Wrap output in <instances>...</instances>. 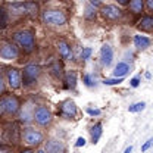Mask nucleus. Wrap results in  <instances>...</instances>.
Listing matches in <instances>:
<instances>
[{"label": "nucleus", "mask_w": 153, "mask_h": 153, "mask_svg": "<svg viewBox=\"0 0 153 153\" xmlns=\"http://www.w3.org/2000/svg\"><path fill=\"white\" fill-rule=\"evenodd\" d=\"M13 40L24 53H33L36 50V34L33 30H19L13 33Z\"/></svg>", "instance_id": "nucleus-1"}, {"label": "nucleus", "mask_w": 153, "mask_h": 153, "mask_svg": "<svg viewBox=\"0 0 153 153\" xmlns=\"http://www.w3.org/2000/svg\"><path fill=\"white\" fill-rule=\"evenodd\" d=\"M21 111V100L15 94H6L0 97V116L13 118Z\"/></svg>", "instance_id": "nucleus-2"}, {"label": "nucleus", "mask_w": 153, "mask_h": 153, "mask_svg": "<svg viewBox=\"0 0 153 153\" xmlns=\"http://www.w3.org/2000/svg\"><path fill=\"white\" fill-rule=\"evenodd\" d=\"M40 6L37 1H21V3H12L9 4V13L16 16H31L36 18L38 15Z\"/></svg>", "instance_id": "nucleus-3"}, {"label": "nucleus", "mask_w": 153, "mask_h": 153, "mask_svg": "<svg viewBox=\"0 0 153 153\" xmlns=\"http://www.w3.org/2000/svg\"><path fill=\"white\" fill-rule=\"evenodd\" d=\"M41 19L46 25H50V27H62L66 24L68 16L63 10L60 9H46L43 13H41Z\"/></svg>", "instance_id": "nucleus-4"}, {"label": "nucleus", "mask_w": 153, "mask_h": 153, "mask_svg": "<svg viewBox=\"0 0 153 153\" xmlns=\"http://www.w3.org/2000/svg\"><path fill=\"white\" fill-rule=\"evenodd\" d=\"M40 75H41V68L38 65L30 63V65L24 66V69H22V85L24 87L33 85Z\"/></svg>", "instance_id": "nucleus-5"}, {"label": "nucleus", "mask_w": 153, "mask_h": 153, "mask_svg": "<svg viewBox=\"0 0 153 153\" xmlns=\"http://www.w3.org/2000/svg\"><path fill=\"white\" fill-rule=\"evenodd\" d=\"M33 119L36 121V124H38L40 127H49L52 124L53 115H52L49 108H46V106H37V108H34V116H33Z\"/></svg>", "instance_id": "nucleus-6"}, {"label": "nucleus", "mask_w": 153, "mask_h": 153, "mask_svg": "<svg viewBox=\"0 0 153 153\" xmlns=\"http://www.w3.org/2000/svg\"><path fill=\"white\" fill-rule=\"evenodd\" d=\"M59 116L66 118V119H72L75 118L78 114V108H76L75 102L72 99H65L63 102L59 103V111H57Z\"/></svg>", "instance_id": "nucleus-7"}, {"label": "nucleus", "mask_w": 153, "mask_h": 153, "mask_svg": "<svg viewBox=\"0 0 153 153\" xmlns=\"http://www.w3.org/2000/svg\"><path fill=\"white\" fill-rule=\"evenodd\" d=\"M100 15L103 16L105 21H109V22H116L122 18L124 12L116 6V4H105L100 7Z\"/></svg>", "instance_id": "nucleus-8"}, {"label": "nucleus", "mask_w": 153, "mask_h": 153, "mask_svg": "<svg viewBox=\"0 0 153 153\" xmlns=\"http://www.w3.org/2000/svg\"><path fill=\"white\" fill-rule=\"evenodd\" d=\"M0 57L4 60H15L19 57V47L15 43L3 41L0 44Z\"/></svg>", "instance_id": "nucleus-9"}, {"label": "nucleus", "mask_w": 153, "mask_h": 153, "mask_svg": "<svg viewBox=\"0 0 153 153\" xmlns=\"http://www.w3.org/2000/svg\"><path fill=\"white\" fill-rule=\"evenodd\" d=\"M22 140L28 146H40L41 141L44 140V135L36 128H25L22 133Z\"/></svg>", "instance_id": "nucleus-10"}, {"label": "nucleus", "mask_w": 153, "mask_h": 153, "mask_svg": "<svg viewBox=\"0 0 153 153\" xmlns=\"http://www.w3.org/2000/svg\"><path fill=\"white\" fill-rule=\"evenodd\" d=\"M6 82L12 90H19L22 87V72L18 68H7L6 69Z\"/></svg>", "instance_id": "nucleus-11"}, {"label": "nucleus", "mask_w": 153, "mask_h": 153, "mask_svg": "<svg viewBox=\"0 0 153 153\" xmlns=\"http://www.w3.org/2000/svg\"><path fill=\"white\" fill-rule=\"evenodd\" d=\"M137 28L141 31V33H147V34H152L153 33V15H144L138 19L137 22Z\"/></svg>", "instance_id": "nucleus-12"}, {"label": "nucleus", "mask_w": 153, "mask_h": 153, "mask_svg": "<svg viewBox=\"0 0 153 153\" xmlns=\"http://www.w3.org/2000/svg\"><path fill=\"white\" fill-rule=\"evenodd\" d=\"M57 52H59V56L62 57L63 60L72 59V47L65 40H59V43H57Z\"/></svg>", "instance_id": "nucleus-13"}, {"label": "nucleus", "mask_w": 153, "mask_h": 153, "mask_svg": "<svg viewBox=\"0 0 153 153\" xmlns=\"http://www.w3.org/2000/svg\"><path fill=\"white\" fill-rule=\"evenodd\" d=\"M100 59H102V63L109 66L114 60V50L109 44H103L102 49H100Z\"/></svg>", "instance_id": "nucleus-14"}, {"label": "nucleus", "mask_w": 153, "mask_h": 153, "mask_svg": "<svg viewBox=\"0 0 153 153\" xmlns=\"http://www.w3.org/2000/svg\"><path fill=\"white\" fill-rule=\"evenodd\" d=\"M44 150H46V153H63L65 152V146L59 140H47L46 146H44Z\"/></svg>", "instance_id": "nucleus-15"}, {"label": "nucleus", "mask_w": 153, "mask_h": 153, "mask_svg": "<svg viewBox=\"0 0 153 153\" xmlns=\"http://www.w3.org/2000/svg\"><path fill=\"white\" fill-rule=\"evenodd\" d=\"M150 44H152V40L149 37L141 36V34L134 36V46H135V49H138V50H146L147 47H150Z\"/></svg>", "instance_id": "nucleus-16"}, {"label": "nucleus", "mask_w": 153, "mask_h": 153, "mask_svg": "<svg viewBox=\"0 0 153 153\" xmlns=\"http://www.w3.org/2000/svg\"><path fill=\"white\" fill-rule=\"evenodd\" d=\"M128 7H130V10L133 12L134 15H141L144 12L146 3H144V0H130Z\"/></svg>", "instance_id": "nucleus-17"}, {"label": "nucleus", "mask_w": 153, "mask_h": 153, "mask_svg": "<svg viewBox=\"0 0 153 153\" xmlns=\"http://www.w3.org/2000/svg\"><path fill=\"white\" fill-rule=\"evenodd\" d=\"M128 72H130V65L125 63V62H119L114 69V75L116 78H124Z\"/></svg>", "instance_id": "nucleus-18"}, {"label": "nucleus", "mask_w": 153, "mask_h": 153, "mask_svg": "<svg viewBox=\"0 0 153 153\" xmlns=\"http://www.w3.org/2000/svg\"><path fill=\"white\" fill-rule=\"evenodd\" d=\"M76 87V72L75 71H69L65 75V88L66 90H74Z\"/></svg>", "instance_id": "nucleus-19"}, {"label": "nucleus", "mask_w": 153, "mask_h": 153, "mask_svg": "<svg viewBox=\"0 0 153 153\" xmlns=\"http://www.w3.org/2000/svg\"><path fill=\"white\" fill-rule=\"evenodd\" d=\"M103 125H102V122H96L94 125L90 128V133H91V143L96 144L99 140H100V137H102V133H103Z\"/></svg>", "instance_id": "nucleus-20"}, {"label": "nucleus", "mask_w": 153, "mask_h": 153, "mask_svg": "<svg viewBox=\"0 0 153 153\" xmlns=\"http://www.w3.org/2000/svg\"><path fill=\"white\" fill-rule=\"evenodd\" d=\"M9 25V10L4 6H0V30L7 28Z\"/></svg>", "instance_id": "nucleus-21"}, {"label": "nucleus", "mask_w": 153, "mask_h": 153, "mask_svg": "<svg viewBox=\"0 0 153 153\" xmlns=\"http://www.w3.org/2000/svg\"><path fill=\"white\" fill-rule=\"evenodd\" d=\"M50 72H52V75L55 76V78H62L63 76V71H62V65L57 62V60H55L53 62V65L50 66Z\"/></svg>", "instance_id": "nucleus-22"}, {"label": "nucleus", "mask_w": 153, "mask_h": 153, "mask_svg": "<svg viewBox=\"0 0 153 153\" xmlns=\"http://www.w3.org/2000/svg\"><path fill=\"white\" fill-rule=\"evenodd\" d=\"M144 108H146V103L144 102H138V103H134V105H131L128 108V112H131V114L141 112V111H144Z\"/></svg>", "instance_id": "nucleus-23"}, {"label": "nucleus", "mask_w": 153, "mask_h": 153, "mask_svg": "<svg viewBox=\"0 0 153 153\" xmlns=\"http://www.w3.org/2000/svg\"><path fill=\"white\" fill-rule=\"evenodd\" d=\"M84 16L87 19H96V7L93 4H88L87 7H85V13H84Z\"/></svg>", "instance_id": "nucleus-24"}, {"label": "nucleus", "mask_w": 153, "mask_h": 153, "mask_svg": "<svg viewBox=\"0 0 153 153\" xmlns=\"http://www.w3.org/2000/svg\"><path fill=\"white\" fill-rule=\"evenodd\" d=\"M124 81V78H106L103 79V84L105 85H116V84H121Z\"/></svg>", "instance_id": "nucleus-25"}, {"label": "nucleus", "mask_w": 153, "mask_h": 153, "mask_svg": "<svg viewBox=\"0 0 153 153\" xmlns=\"http://www.w3.org/2000/svg\"><path fill=\"white\" fill-rule=\"evenodd\" d=\"M82 81H84V84H85L87 87L94 85V76L90 75V74H84V75H82Z\"/></svg>", "instance_id": "nucleus-26"}, {"label": "nucleus", "mask_w": 153, "mask_h": 153, "mask_svg": "<svg viewBox=\"0 0 153 153\" xmlns=\"http://www.w3.org/2000/svg\"><path fill=\"white\" fill-rule=\"evenodd\" d=\"M91 52H93V50H91L90 47H85V49H82V52H81V59H82V60H87L88 57L91 56Z\"/></svg>", "instance_id": "nucleus-27"}, {"label": "nucleus", "mask_w": 153, "mask_h": 153, "mask_svg": "<svg viewBox=\"0 0 153 153\" xmlns=\"http://www.w3.org/2000/svg\"><path fill=\"white\" fill-rule=\"evenodd\" d=\"M4 93H6V81H4L3 75L0 74V97L4 96Z\"/></svg>", "instance_id": "nucleus-28"}, {"label": "nucleus", "mask_w": 153, "mask_h": 153, "mask_svg": "<svg viewBox=\"0 0 153 153\" xmlns=\"http://www.w3.org/2000/svg\"><path fill=\"white\" fill-rule=\"evenodd\" d=\"M152 146H153V138H149V140H147V141L141 146V152H147Z\"/></svg>", "instance_id": "nucleus-29"}, {"label": "nucleus", "mask_w": 153, "mask_h": 153, "mask_svg": "<svg viewBox=\"0 0 153 153\" xmlns=\"http://www.w3.org/2000/svg\"><path fill=\"white\" fill-rule=\"evenodd\" d=\"M87 114L91 115V116H99V115H100V109H93V108H88V109H87Z\"/></svg>", "instance_id": "nucleus-30"}, {"label": "nucleus", "mask_w": 153, "mask_h": 153, "mask_svg": "<svg viewBox=\"0 0 153 153\" xmlns=\"http://www.w3.org/2000/svg\"><path fill=\"white\" fill-rule=\"evenodd\" d=\"M85 146V138L84 137H78L76 138V143H75V147H82Z\"/></svg>", "instance_id": "nucleus-31"}, {"label": "nucleus", "mask_w": 153, "mask_h": 153, "mask_svg": "<svg viewBox=\"0 0 153 153\" xmlns=\"http://www.w3.org/2000/svg\"><path fill=\"white\" fill-rule=\"evenodd\" d=\"M130 85L134 87V88H135V87H138V85H140V78H138V76H134L133 79L130 81Z\"/></svg>", "instance_id": "nucleus-32"}, {"label": "nucleus", "mask_w": 153, "mask_h": 153, "mask_svg": "<svg viewBox=\"0 0 153 153\" xmlns=\"http://www.w3.org/2000/svg\"><path fill=\"white\" fill-rule=\"evenodd\" d=\"M144 3H146V9L149 12H153V0H144Z\"/></svg>", "instance_id": "nucleus-33"}, {"label": "nucleus", "mask_w": 153, "mask_h": 153, "mask_svg": "<svg viewBox=\"0 0 153 153\" xmlns=\"http://www.w3.org/2000/svg\"><path fill=\"white\" fill-rule=\"evenodd\" d=\"M90 3H91L94 7H97V6H100V4L103 3V0H90Z\"/></svg>", "instance_id": "nucleus-34"}, {"label": "nucleus", "mask_w": 153, "mask_h": 153, "mask_svg": "<svg viewBox=\"0 0 153 153\" xmlns=\"http://www.w3.org/2000/svg\"><path fill=\"white\" fill-rule=\"evenodd\" d=\"M116 3H118V4H121V6H125V4H128V3H130V0H116Z\"/></svg>", "instance_id": "nucleus-35"}, {"label": "nucleus", "mask_w": 153, "mask_h": 153, "mask_svg": "<svg viewBox=\"0 0 153 153\" xmlns=\"http://www.w3.org/2000/svg\"><path fill=\"white\" fill-rule=\"evenodd\" d=\"M9 150H10L9 147H4V146H1V147H0V153H6V152H9Z\"/></svg>", "instance_id": "nucleus-36"}, {"label": "nucleus", "mask_w": 153, "mask_h": 153, "mask_svg": "<svg viewBox=\"0 0 153 153\" xmlns=\"http://www.w3.org/2000/svg\"><path fill=\"white\" fill-rule=\"evenodd\" d=\"M131 152H133V146L127 147V149H125V152H124V153H131Z\"/></svg>", "instance_id": "nucleus-37"}, {"label": "nucleus", "mask_w": 153, "mask_h": 153, "mask_svg": "<svg viewBox=\"0 0 153 153\" xmlns=\"http://www.w3.org/2000/svg\"><path fill=\"white\" fill-rule=\"evenodd\" d=\"M19 153H34L31 149H25V150H22V152H19Z\"/></svg>", "instance_id": "nucleus-38"}, {"label": "nucleus", "mask_w": 153, "mask_h": 153, "mask_svg": "<svg viewBox=\"0 0 153 153\" xmlns=\"http://www.w3.org/2000/svg\"><path fill=\"white\" fill-rule=\"evenodd\" d=\"M37 153H46V150H37Z\"/></svg>", "instance_id": "nucleus-39"}]
</instances>
